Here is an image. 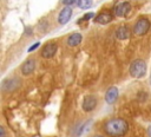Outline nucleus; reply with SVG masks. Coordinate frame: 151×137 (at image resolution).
Here are the masks:
<instances>
[{
	"label": "nucleus",
	"instance_id": "nucleus-1",
	"mask_svg": "<svg viewBox=\"0 0 151 137\" xmlns=\"http://www.w3.org/2000/svg\"><path fill=\"white\" fill-rule=\"evenodd\" d=\"M104 131L110 137H122L129 131V123L124 118H111L104 124Z\"/></svg>",
	"mask_w": 151,
	"mask_h": 137
},
{
	"label": "nucleus",
	"instance_id": "nucleus-2",
	"mask_svg": "<svg viewBox=\"0 0 151 137\" xmlns=\"http://www.w3.org/2000/svg\"><path fill=\"white\" fill-rule=\"evenodd\" d=\"M146 63L142 59H136L134 61H132V64L130 65V74L133 78H142L146 74Z\"/></svg>",
	"mask_w": 151,
	"mask_h": 137
},
{
	"label": "nucleus",
	"instance_id": "nucleus-3",
	"mask_svg": "<svg viewBox=\"0 0 151 137\" xmlns=\"http://www.w3.org/2000/svg\"><path fill=\"white\" fill-rule=\"evenodd\" d=\"M150 26H151V22H150L149 19L140 18V19H138L136 21V24L133 26V32L137 35H144V34H146L149 32Z\"/></svg>",
	"mask_w": 151,
	"mask_h": 137
},
{
	"label": "nucleus",
	"instance_id": "nucleus-4",
	"mask_svg": "<svg viewBox=\"0 0 151 137\" xmlns=\"http://www.w3.org/2000/svg\"><path fill=\"white\" fill-rule=\"evenodd\" d=\"M20 80L17 77H12V78H6L2 80L1 83V90L4 92H12L14 90H17L20 86Z\"/></svg>",
	"mask_w": 151,
	"mask_h": 137
},
{
	"label": "nucleus",
	"instance_id": "nucleus-5",
	"mask_svg": "<svg viewBox=\"0 0 151 137\" xmlns=\"http://www.w3.org/2000/svg\"><path fill=\"white\" fill-rule=\"evenodd\" d=\"M97 104H98V100H97V97L93 96V94H88L86 96L84 99H83V104H81V107L85 112H91L93 111L96 107H97Z\"/></svg>",
	"mask_w": 151,
	"mask_h": 137
},
{
	"label": "nucleus",
	"instance_id": "nucleus-6",
	"mask_svg": "<svg viewBox=\"0 0 151 137\" xmlns=\"http://www.w3.org/2000/svg\"><path fill=\"white\" fill-rule=\"evenodd\" d=\"M57 51H58V44L57 43H53V41L47 43L42 47V50H41V57L42 58H46V59L53 58L55 56Z\"/></svg>",
	"mask_w": 151,
	"mask_h": 137
},
{
	"label": "nucleus",
	"instance_id": "nucleus-7",
	"mask_svg": "<svg viewBox=\"0 0 151 137\" xmlns=\"http://www.w3.org/2000/svg\"><path fill=\"white\" fill-rule=\"evenodd\" d=\"M130 8H131L130 2H127V1H119V2H117L114 5L113 12H114L116 17H125L129 13Z\"/></svg>",
	"mask_w": 151,
	"mask_h": 137
},
{
	"label": "nucleus",
	"instance_id": "nucleus-8",
	"mask_svg": "<svg viewBox=\"0 0 151 137\" xmlns=\"http://www.w3.org/2000/svg\"><path fill=\"white\" fill-rule=\"evenodd\" d=\"M20 70H21V73H22L24 76L31 74V73L35 70V60H34L33 58H28L27 60H25V61L22 63Z\"/></svg>",
	"mask_w": 151,
	"mask_h": 137
},
{
	"label": "nucleus",
	"instance_id": "nucleus-9",
	"mask_svg": "<svg viewBox=\"0 0 151 137\" xmlns=\"http://www.w3.org/2000/svg\"><path fill=\"white\" fill-rule=\"evenodd\" d=\"M71 17H72V9L70 8V6H65V7L60 11V13H59L58 22H59L60 25H65V24H67V22L70 21Z\"/></svg>",
	"mask_w": 151,
	"mask_h": 137
},
{
	"label": "nucleus",
	"instance_id": "nucleus-10",
	"mask_svg": "<svg viewBox=\"0 0 151 137\" xmlns=\"http://www.w3.org/2000/svg\"><path fill=\"white\" fill-rule=\"evenodd\" d=\"M118 94H119V92H118V89L116 86L109 87V90L105 93V100H106V103L107 104H114L117 102V99H118Z\"/></svg>",
	"mask_w": 151,
	"mask_h": 137
},
{
	"label": "nucleus",
	"instance_id": "nucleus-11",
	"mask_svg": "<svg viewBox=\"0 0 151 137\" xmlns=\"http://www.w3.org/2000/svg\"><path fill=\"white\" fill-rule=\"evenodd\" d=\"M112 18H113V15H112L111 13L101 12V13H99L98 15H96V17L93 18V21H94V22H97V24L106 25V24H109V22L112 20Z\"/></svg>",
	"mask_w": 151,
	"mask_h": 137
},
{
	"label": "nucleus",
	"instance_id": "nucleus-12",
	"mask_svg": "<svg viewBox=\"0 0 151 137\" xmlns=\"http://www.w3.org/2000/svg\"><path fill=\"white\" fill-rule=\"evenodd\" d=\"M81 40H83V35L80 33H78V32H74V33H72V34H70L67 37L66 43H67V45L70 47H76L81 43Z\"/></svg>",
	"mask_w": 151,
	"mask_h": 137
},
{
	"label": "nucleus",
	"instance_id": "nucleus-13",
	"mask_svg": "<svg viewBox=\"0 0 151 137\" xmlns=\"http://www.w3.org/2000/svg\"><path fill=\"white\" fill-rule=\"evenodd\" d=\"M130 34H131V31H130V28H129L127 26H125V25L119 26V27L117 28V31H116V37H117L119 40H125V39H127V38L130 37Z\"/></svg>",
	"mask_w": 151,
	"mask_h": 137
},
{
	"label": "nucleus",
	"instance_id": "nucleus-14",
	"mask_svg": "<svg viewBox=\"0 0 151 137\" xmlns=\"http://www.w3.org/2000/svg\"><path fill=\"white\" fill-rule=\"evenodd\" d=\"M77 5L81 9H87V8H90L92 6V0H78Z\"/></svg>",
	"mask_w": 151,
	"mask_h": 137
},
{
	"label": "nucleus",
	"instance_id": "nucleus-15",
	"mask_svg": "<svg viewBox=\"0 0 151 137\" xmlns=\"http://www.w3.org/2000/svg\"><path fill=\"white\" fill-rule=\"evenodd\" d=\"M91 18H94V13H87V14H85L81 19H79V21L78 22H81V21H87V20H90Z\"/></svg>",
	"mask_w": 151,
	"mask_h": 137
},
{
	"label": "nucleus",
	"instance_id": "nucleus-16",
	"mask_svg": "<svg viewBox=\"0 0 151 137\" xmlns=\"http://www.w3.org/2000/svg\"><path fill=\"white\" fill-rule=\"evenodd\" d=\"M39 46H40V43H39V41H38V43H34L32 46H29V47H28V50H27V51H28V52H33V51H34V50H37Z\"/></svg>",
	"mask_w": 151,
	"mask_h": 137
},
{
	"label": "nucleus",
	"instance_id": "nucleus-17",
	"mask_svg": "<svg viewBox=\"0 0 151 137\" xmlns=\"http://www.w3.org/2000/svg\"><path fill=\"white\" fill-rule=\"evenodd\" d=\"M78 0H63V4L65 6H71V5H74Z\"/></svg>",
	"mask_w": 151,
	"mask_h": 137
},
{
	"label": "nucleus",
	"instance_id": "nucleus-18",
	"mask_svg": "<svg viewBox=\"0 0 151 137\" xmlns=\"http://www.w3.org/2000/svg\"><path fill=\"white\" fill-rule=\"evenodd\" d=\"M0 137H6V131H5V128L2 125L0 126Z\"/></svg>",
	"mask_w": 151,
	"mask_h": 137
},
{
	"label": "nucleus",
	"instance_id": "nucleus-19",
	"mask_svg": "<svg viewBox=\"0 0 151 137\" xmlns=\"http://www.w3.org/2000/svg\"><path fill=\"white\" fill-rule=\"evenodd\" d=\"M147 136H149V137H151V124L147 126Z\"/></svg>",
	"mask_w": 151,
	"mask_h": 137
},
{
	"label": "nucleus",
	"instance_id": "nucleus-20",
	"mask_svg": "<svg viewBox=\"0 0 151 137\" xmlns=\"http://www.w3.org/2000/svg\"><path fill=\"white\" fill-rule=\"evenodd\" d=\"M91 137H104L103 135H93V136H91Z\"/></svg>",
	"mask_w": 151,
	"mask_h": 137
},
{
	"label": "nucleus",
	"instance_id": "nucleus-21",
	"mask_svg": "<svg viewBox=\"0 0 151 137\" xmlns=\"http://www.w3.org/2000/svg\"><path fill=\"white\" fill-rule=\"evenodd\" d=\"M150 84H151V76H150Z\"/></svg>",
	"mask_w": 151,
	"mask_h": 137
}]
</instances>
